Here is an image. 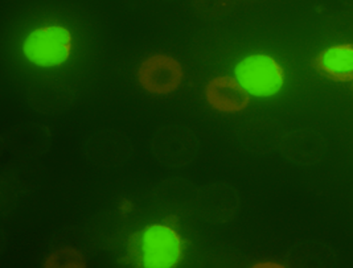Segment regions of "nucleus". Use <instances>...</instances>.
I'll return each mask as SVG.
<instances>
[{"instance_id":"obj_1","label":"nucleus","mask_w":353,"mask_h":268,"mask_svg":"<svg viewBox=\"0 0 353 268\" xmlns=\"http://www.w3.org/2000/svg\"><path fill=\"white\" fill-rule=\"evenodd\" d=\"M236 79L249 94L272 96L285 82L283 69L274 59L265 54L250 56L236 68Z\"/></svg>"},{"instance_id":"obj_2","label":"nucleus","mask_w":353,"mask_h":268,"mask_svg":"<svg viewBox=\"0 0 353 268\" xmlns=\"http://www.w3.org/2000/svg\"><path fill=\"white\" fill-rule=\"evenodd\" d=\"M23 50L37 66H59L70 56L72 34L63 27H43L27 37Z\"/></svg>"},{"instance_id":"obj_3","label":"nucleus","mask_w":353,"mask_h":268,"mask_svg":"<svg viewBox=\"0 0 353 268\" xmlns=\"http://www.w3.org/2000/svg\"><path fill=\"white\" fill-rule=\"evenodd\" d=\"M139 251L145 267H175L181 256V243L171 227L155 225L143 231Z\"/></svg>"},{"instance_id":"obj_4","label":"nucleus","mask_w":353,"mask_h":268,"mask_svg":"<svg viewBox=\"0 0 353 268\" xmlns=\"http://www.w3.org/2000/svg\"><path fill=\"white\" fill-rule=\"evenodd\" d=\"M138 79L147 92L152 94H170L180 86L183 70L176 60L157 54L142 63Z\"/></svg>"},{"instance_id":"obj_5","label":"nucleus","mask_w":353,"mask_h":268,"mask_svg":"<svg viewBox=\"0 0 353 268\" xmlns=\"http://www.w3.org/2000/svg\"><path fill=\"white\" fill-rule=\"evenodd\" d=\"M209 105L223 112H239L249 105V93L237 79L217 77L209 82L207 87Z\"/></svg>"},{"instance_id":"obj_6","label":"nucleus","mask_w":353,"mask_h":268,"mask_svg":"<svg viewBox=\"0 0 353 268\" xmlns=\"http://www.w3.org/2000/svg\"><path fill=\"white\" fill-rule=\"evenodd\" d=\"M314 66L323 76L337 82L353 81V44H344L323 50Z\"/></svg>"}]
</instances>
